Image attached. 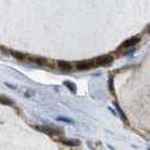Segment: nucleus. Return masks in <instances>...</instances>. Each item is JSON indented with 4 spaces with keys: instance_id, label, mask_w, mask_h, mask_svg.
Instances as JSON below:
<instances>
[{
    "instance_id": "obj_1",
    "label": "nucleus",
    "mask_w": 150,
    "mask_h": 150,
    "mask_svg": "<svg viewBox=\"0 0 150 150\" xmlns=\"http://www.w3.org/2000/svg\"><path fill=\"white\" fill-rule=\"evenodd\" d=\"M113 61V58L111 55H104V57H100L99 59L96 60V63L97 64H100V66H107L110 64Z\"/></svg>"
},
{
    "instance_id": "obj_4",
    "label": "nucleus",
    "mask_w": 150,
    "mask_h": 150,
    "mask_svg": "<svg viewBox=\"0 0 150 150\" xmlns=\"http://www.w3.org/2000/svg\"><path fill=\"white\" fill-rule=\"evenodd\" d=\"M58 64H59V67H60L62 70H64V71L71 70V64H70L69 62H66V61H59Z\"/></svg>"
},
{
    "instance_id": "obj_5",
    "label": "nucleus",
    "mask_w": 150,
    "mask_h": 150,
    "mask_svg": "<svg viewBox=\"0 0 150 150\" xmlns=\"http://www.w3.org/2000/svg\"><path fill=\"white\" fill-rule=\"evenodd\" d=\"M139 42V38H130L129 41H127V42H124L123 44H122V46L124 47H127V46H132V45H134V44H137Z\"/></svg>"
},
{
    "instance_id": "obj_6",
    "label": "nucleus",
    "mask_w": 150,
    "mask_h": 150,
    "mask_svg": "<svg viewBox=\"0 0 150 150\" xmlns=\"http://www.w3.org/2000/svg\"><path fill=\"white\" fill-rule=\"evenodd\" d=\"M0 102H1L2 104H5V105H13V102L6 97H0Z\"/></svg>"
},
{
    "instance_id": "obj_3",
    "label": "nucleus",
    "mask_w": 150,
    "mask_h": 150,
    "mask_svg": "<svg viewBox=\"0 0 150 150\" xmlns=\"http://www.w3.org/2000/svg\"><path fill=\"white\" fill-rule=\"evenodd\" d=\"M90 67H91V63L88 61H83V62L77 63V69L79 70H86V69H89Z\"/></svg>"
},
{
    "instance_id": "obj_7",
    "label": "nucleus",
    "mask_w": 150,
    "mask_h": 150,
    "mask_svg": "<svg viewBox=\"0 0 150 150\" xmlns=\"http://www.w3.org/2000/svg\"><path fill=\"white\" fill-rule=\"evenodd\" d=\"M66 85H67L68 87H69V88H71V90H72V91H76V87L75 86H74V83H66Z\"/></svg>"
},
{
    "instance_id": "obj_2",
    "label": "nucleus",
    "mask_w": 150,
    "mask_h": 150,
    "mask_svg": "<svg viewBox=\"0 0 150 150\" xmlns=\"http://www.w3.org/2000/svg\"><path fill=\"white\" fill-rule=\"evenodd\" d=\"M62 143L66 146H70V147H77L80 144V141L76 139H71V140H62Z\"/></svg>"
}]
</instances>
